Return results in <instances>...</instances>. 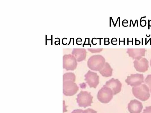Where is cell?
I'll use <instances>...</instances> for the list:
<instances>
[{
  "label": "cell",
  "instance_id": "obj_31",
  "mask_svg": "<svg viewBox=\"0 0 151 113\" xmlns=\"http://www.w3.org/2000/svg\"><path fill=\"white\" fill-rule=\"evenodd\" d=\"M150 45H151V38H150Z\"/></svg>",
  "mask_w": 151,
  "mask_h": 113
},
{
  "label": "cell",
  "instance_id": "obj_16",
  "mask_svg": "<svg viewBox=\"0 0 151 113\" xmlns=\"http://www.w3.org/2000/svg\"><path fill=\"white\" fill-rule=\"evenodd\" d=\"M83 113H97V112L93 109L88 108L84 110Z\"/></svg>",
  "mask_w": 151,
  "mask_h": 113
},
{
  "label": "cell",
  "instance_id": "obj_34",
  "mask_svg": "<svg viewBox=\"0 0 151 113\" xmlns=\"http://www.w3.org/2000/svg\"><path fill=\"white\" fill-rule=\"evenodd\" d=\"M119 26H120V17H119Z\"/></svg>",
  "mask_w": 151,
  "mask_h": 113
},
{
  "label": "cell",
  "instance_id": "obj_21",
  "mask_svg": "<svg viewBox=\"0 0 151 113\" xmlns=\"http://www.w3.org/2000/svg\"><path fill=\"white\" fill-rule=\"evenodd\" d=\"M133 38H132V45H133Z\"/></svg>",
  "mask_w": 151,
  "mask_h": 113
},
{
  "label": "cell",
  "instance_id": "obj_11",
  "mask_svg": "<svg viewBox=\"0 0 151 113\" xmlns=\"http://www.w3.org/2000/svg\"><path fill=\"white\" fill-rule=\"evenodd\" d=\"M134 63V68L138 72H145L148 69V62L145 58H142L140 61H135Z\"/></svg>",
  "mask_w": 151,
  "mask_h": 113
},
{
  "label": "cell",
  "instance_id": "obj_33",
  "mask_svg": "<svg viewBox=\"0 0 151 113\" xmlns=\"http://www.w3.org/2000/svg\"><path fill=\"white\" fill-rule=\"evenodd\" d=\"M146 36H147V37H149V36H150V34L149 36H147V34H146Z\"/></svg>",
  "mask_w": 151,
  "mask_h": 113
},
{
  "label": "cell",
  "instance_id": "obj_30",
  "mask_svg": "<svg viewBox=\"0 0 151 113\" xmlns=\"http://www.w3.org/2000/svg\"><path fill=\"white\" fill-rule=\"evenodd\" d=\"M136 21H137V20H136L135 22V23H134V26H135V24H136Z\"/></svg>",
  "mask_w": 151,
  "mask_h": 113
},
{
  "label": "cell",
  "instance_id": "obj_24",
  "mask_svg": "<svg viewBox=\"0 0 151 113\" xmlns=\"http://www.w3.org/2000/svg\"><path fill=\"white\" fill-rule=\"evenodd\" d=\"M150 38H150V39L148 40V41H147V42L146 43V44H147V43L150 40Z\"/></svg>",
  "mask_w": 151,
  "mask_h": 113
},
{
  "label": "cell",
  "instance_id": "obj_2",
  "mask_svg": "<svg viewBox=\"0 0 151 113\" xmlns=\"http://www.w3.org/2000/svg\"><path fill=\"white\" fill-rule=\"evenodd\" d=\"M105 63V59L102 56L95 55L89 58L87 62V66L92 70L99 71L103 68Z\"/></svg>",
  "mask_w": 151,
  "mask_h": 113
},
{
  "label": "cell",
  "instance_id": "obj_29",
  "mask_svg": "<svg viewBox=\"0 0 151 113\" xmlns=\"http://www.w3.org/2000/svg\"><path fill=\"white\" fill-rule=\"evenodd\" d=\"M131 20H130V25H129V26H130H130H131Z\"/></svg>",
  "mask_w": 151,
  "mask_h": 113
},
{
  "label": "cell",
  "instance_id": "obj_26",
  "mask_svg": "<svg viewBox=\"0 0 151 113\" xmlns=\"http://www.w3.org/2000/svg\"><path fill=\"white\" fill-rule=\"evenodd\" d=\"M127 39H127V45H128V44H129L128 38H127Z\"/></svg>",
  "mask_w": 151,
  "mask_h": 113
},
{
  "label": "cell",
  "instance_id": "obj_10",
  "mask_svg": "<svg viewBox=\"0 0 151 113\" xmlns=\"http://www.w3.org/2000/svg\"><path fill=\"white\" fill-rule=\"evenodd\" d=\"M143 107L142 103L135 99L131 100L128 105V110L130 113H140Z\"/></svg>",
  "mask_w": 151,
  "mask_h": 113
},
{
  "label": "cell",
  "instance_id": "obj_13",
  "mask_svg": "<svg viewBox=\"0 0 151 113\" xmlns=\"http://www.w3.org/2000/svg\"><path fill=\"white\" fill-rule=\"evenodd\" d=\"M112 71L113 69L109 64L106 62L103 68L99 72L103 76L109 77L112 75Z\"/></svg>",
  "mask_w": 151,
  "mask_h": 113
},
{
  "label": "cell",
  "instance_id": "obj_4",
  "mask_svg": "<svg viewBox=\"0 0 151 113\" xmlns=\"http://www.w3.org/2000/svg\"><path fill=\"white\" fill-rule=\"evenodd\" d=\"M93 98L91 92L81 91L77 95V102L79 107L86 108L91 105Z\"/></svg>",
  "mask_w": 151,
  "mask_h": 113
},
{
  "label": "cell",
  "instance_id": "obj_15",
  "mask_svg": "<svg viewBox=\"0 0 151 113\" xmlns=\"http://www.w3.org/2000/svg\"><path fill=\"white\" fill-rule=\"evenodd\" d=\"M87 49L91 53H96L101 51L103 49Z\"/></svg>",
  "mask_w": 151,
  "mask_h": 113
},
{
  "label": "cell",
  "instance_id": "obj_28",
  "mask_svg": "<svg viewBox=\"0 0 151 113\" xmlns=\"http://www.w3.org/2000/svg\"><path fill=\"white\" fill-rule=\"evenodd\" d=\"M137 26L138 27V20H137Z\"/></svg>",
  "mask_w": 151,
  "mask_h": 113
},
{
  "label": "cell",
  "instance_id": "obj_35",
  "mask_svg": "<svg viewBox=\"0 0 151 113\" xmlns=\"http://www.w3.org/2000/svg\"><path fill=\"white\" fill-rule=\"evenodd\" d=\"M150 65H151V62H150Z\"/></svg>",
  "mask_w": 151,
  "mask_h": 113
},
{
  "label": "cell",
  "instance_id": "obj_25",
  "mask_svg": "<svg viewBox=\"0 0 151 113\" xmlns=\"http://www.w3.org/2000/svg\"><path fill=\"white\" fill-rule=\"evenodd\" d=\"M124 44L125 45V38H124Z\"/></svg>",
  "mask_w": 151,
  "mask_h": 113
},
{
  "label": "cell",
  "instance_id": "obj_18",
  "mask_svg": "<svg viewBox=\"0 0 151 113\" xmlns=\"http://www.w3.org/2000/svg\"><path fill=\"white\" fill-rule=\"evenodd\" d=\"M83 110L81 109H76L73 110L71 113H83Z\"/></svg>",
  "mask_w": 151,
  "mask_h": 113
},
{
  "label": "cell",
  "instance_id": "obj_17",
  "mask_svg": "<svg viewBox=\"0 0 151 113\" xmlns=\"http://www.w3.org/2000/svg\"><path fill=\"white\" fill-rule=\"evenodd\" d=\"M142 113H151V106L146 107Z\"/></svg>",
  "mask_w": 151,
  "mask_h": 113
},
{
  "label": "cell",
  "instance_id": "obj_19",
  "mask_svg": "<svg viewBox=\"0 0 151 113\" xmlns=\"http://www.w3.org/2000/svg\"><path fill=\"white\" fill-rule=\"evenodd\" d=\"M148 29H150V20H149V19H148Z\"/></svg>",
  "mask_w": 151,
  "mask_h": 113
},
{
  "label": "cell",
  "instance_id": "obj_6",
  "mask_svg": "<svg viewBox=\"0 0 151 113\" xmlns=\"http://www.w3.org/2000/svg\"><path fill=\"white\" fill-rule=\"evenodd\" d=\"M77 65V60L73 55L66 54L63 56V69H65L67 71H73L76 69Z\"/></svg>",
  "mask_w": 151,
  "mask_h": 113
},
{
  "label": "cell",
  "instance_id": "obj_1",
  "mask_svg": "<svg viewBox=\"0 0 151 113\" xmlns=\"http://www.w3.org/2000/svg\"><path fill=\"white\" fill-rule=\"evenodd\" d=\"M76 76L73 73L68 72L63 75V93L66 96L75 94L79 89V87L75 83Z\"/></svg>",
  "mask_w": 151,
  "mask_h": 113
},
{
  "label": "cell",
  "instance_id": "obj_32",
  "mask_svg": "<svg viewBox=\"0 0 151 113\" xmlns=\"http://www.w3.org/2000/svg\"><path fill=\"white\" fill-rule=\"evenodd\" d=\"M120 38H119V45H120Z\"/></svg>",
  "mask_w": 151,
  "mask_h": 113
},
{
  "label": "cell",
  "instance_id": "obj_7",
  "mask_svg": "<svg viewBox=\"0 0 151 113\" xmlns=\"http://www.w3.org/2000/svg\"><path fill=\"white\" fill-rule=\"evenodd\" d=\"M144 77L143 74H131L128 76L125 80L127 85L131 87H136L140 85L144 82Z\"/></svg>",
  "mask_w": 151,
  "mask_h": 113
},
{
  "label": "cell",
  "instance_id": "obj_12",
  "mask_svg": "<svg viewBox=\"0 0 151 113\" xmlns=\"http://www.w3.org/2000/svg\"><path fill=\"white\" fill-rule=\"evenodd\" d=\"M72 54L75 57L77 62H80L85 59L86 51L85 49L74 48Z\"/></svg>",
  "mask_w": 151,
  "mask_h": 113
},
{
  "label": "cell",
  "instance_id": "obj_3",
  "mask_svg": "<svg viewBox=\"0 0 151 113\" xmlns=\"http://www.w3.org/2000/svg\"><path fill=\"white\" fill-rule=\"evenodd\" d=\"M132 91L134 96L142 101L147 100L150 97L149 89L147 86L145 84H142L138 86L133 87Z\"/></svg>",
  "mask_w": 151,
  "mask_h": 113
},
{
  "label": "cell",
  "instance_id": "obj_5",
  "mask_svg": "<svg viewBox=\"0 0 151 113\" xmlns=\"http://www.w3.org/2000/svg\"><path fill=\"white\" fill-rule=\"evenodd\" d=\"M113 95V92L111 89L104 85L99 91L97 97L100 102L106 104L109 102L112 99Z\"/></svg>",
  "mask_w": 151,
  "mask_h": 113
},
{
  "label": "cell",
  "instance_id": "obj_8",
  "mask_svg": "<svg viewBox=\"0 0 151 113\" xmlns=\"http://www.w3.org/2000/svg\"><path fill=\"white\" fill-rule=\"evenodd\" d=\"M84 77V79L89 87L96 88L99 83V76L97 73L89 70Z\"/></svg>",
  "mask_w": 151,
  "mask_h": 113
},
{
  "label": "cell",
  "instance_id": "obj_23",
  "mask_svg": "<svg viewBox=\"0 0 151 113\" xmlns=\"http://www.w3.org/2000/svg\"><path fill=\"white\" fill-rule=\"evenodd\" d=\"M143 44V38H142V45Z\"/></svg>",
  "mask_w": 151,
  "mask_h": 113
},
{
  "label": "cell",
  "instance_id": "obj_9",
  "mask_svg": "<svg viewBox=\"0 0 151 113\" xmlns=\"http://www.w3.org/2000/svg\"><path fill=\"white\" fill-rule=\"evenodd\" d=\"M104 86L110 88L113 92V95H115L121 91L122 84L118 79L112 78L106 82Z\"/></svg>",
  "mask_w": 151,
  "mask_h": 113
},
{
  "label": "cell",
  "instance_id": "obj_27",
  "mask_svg": "<svg viewBox=\"0 0 151 113\" xmlns=\"http://www.w3.org/2000/svg\"><path fill=\"white\" fill-rule=\"evenodd\" d=\"M131 21H132V24H133V27H134V24H133V21H132V20H131Z\"/></svg>",
  "mask_w": 151,
  "mask_h": 113
},
{
  "label": "cell",
  "instance_id": "obj_14",
  "mask_svg": "<svg viewBox=\"0 0 151 113\" xmlns=\"http://www.w3.org/2000/svg\"><path fill=\"white\" fill-rule=\"evenodd\" d=\"M145 82L149 86L151 93V74L147 76L145 80Z\"/></svg>",
  "mask_w": 151,
  "mask_h": 113
},
{
  "label": "cell",
  "instance_id": "obj_20",
  "mask_svg": "<svg viewBox=\"0 0 151 113\" xmlns=\"http://www.w3.org/2000/svg\"><path fill=\"white\" fill-rule=\"evenodd\" d=\"M146 41H147V38H145V45H146Z\"/></svg>",
  "mask_w": 151,
  "mask_h": 113
},
{
  "label": "cell",
  "instance_id": "obj_22",
  "mask_svg": "<svg viewBox=\"0 0 151 113\" xmlns=\"http://www.w3.org/2000/svg\"><path fill=\"white\" fill-rule=\"evenodd\" d=\"M136 39L137 38H135V44L136 45H137V44H136V41H137V40H136Z\"/></svg>",
  "mask_w": 151,
  "mask_h": 113
}]
</instances>
